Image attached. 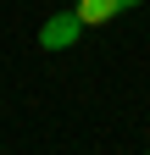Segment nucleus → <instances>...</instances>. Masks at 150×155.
Listing matches in <instances>:
<instances>
[{"label": "nucleus", "mask_w": 150, "mask_h": 155, "mask_svg": "<svg viewBox=\"0 0 150 155\" xmlns=\"http://www.w3.org/2000/svg\"><path fill=\"white\" fill-rule=\"evenodd\" d=\"M84 28H89V22L78 17V6H72V11H56L50 22L39 28V50H67V45H78Z\"/></svg>", "instance_id": "obj_1"}, {"label": "nucleus", "mask_w": 150, "mask_h": 155, "mask_svg": "<svg viewBox=\"0 0 150 155\" xmlns=\"http://www.w3.org/2000/svg\"><path fill=\"white\" fill-rule=\"evenodd\" d=\"M117 11H128L122 0H78V17H84L89 28H95V22H111Z\"/></svg>", "instance_id": "obj_2"}, {"label": "nucleus", "mask_w": 150, "mask_h": 155, "mask_svg": "<svg viewBox=\"0 0 150 155\" xmlns=\"http://www.w3.org/2000/svg\"><path fill=\"white\" fill-rule=\"evenodd\" d=\"M122 6H145V0H122Z\"/></svg>", "instance_id": "obj_3"}]
</instances>
